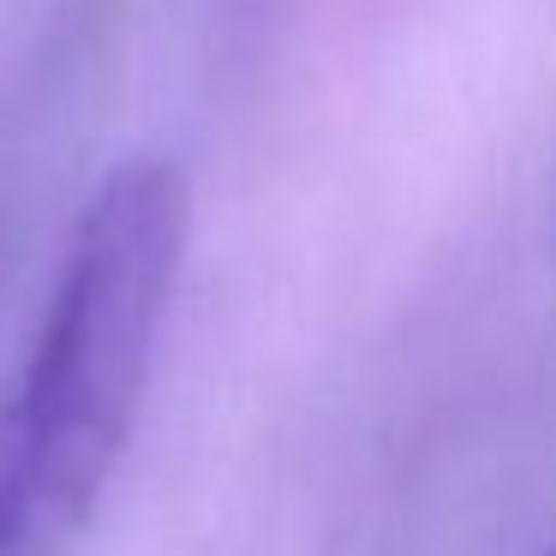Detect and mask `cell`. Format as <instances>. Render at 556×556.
<instances>
[{
    "instance_id": "1",
    "label": "cell",
    "mask_w": 556,
    "mask_h": 556,
    "mask_svg": "<svg viewBox=\"0 0 556 556\" xmlns=\"http://www.w3.org/2000/svg\"><path fill=\"white\" fill-rule=\"evenodd\" d=\"M192 198L162 156L90 192L42 329L0 407V556H66L85 532L150 383L180 281Z\"/></svg>"
},
{
    "instance_id": "2",
    "label": "cell",
    "mask_w": 556,
    "mask_h": 556,
    "mask_svg": "<svg viewBox=\"0 0 556 556\" xmlns=\"http://www.w3.org/2000/svg\"><path fill=\"white\" fill-rule=\"evenodd\" d=\"M539 556H556V544H551V551H539Z\"/></svg>"
}]
</instances>
